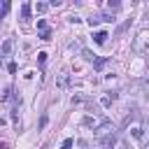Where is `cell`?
I'll return each mask as SVG.
<instances>
[{
    "label": "cell",
    "mask_w": 149,
    "mask_h": 149,
    "mask_svg": "<svg viewBox=\"0 0 149 149\" xmlns=\"http://www.w3.org/2000/svg\"><path fill=\"white\" fill-rule=\"evenodd\" d=\"M37 58H40V63H44V61H47V54H44V51H40V54H37Z\"/></svg>",
    "instance_id": "10"
},
{
    "label": "cell",
    "mask_w": 149,
    "mask_h": 149,
    "mask_svg": "<svg viewBox=\"0 0 149 149\" xmlns=\"http://www.w3.org/2000/svg\"><path fill=\"white\" fill-rule=\"evenodd\" d=\"M133 137H142V126H133Z\"/></svg>",
    "instance_id": "9"
},
{
    "label": "cell",
    "mask_w": 149,
    "mask_h": 149,
    "mask_svg": "<svg viewBox=\"0 0 149 149\" xmlns=\"http://www.w3.org/2000/svg\"><path fill=\"white\" fill-rule=\"evenodd\" d=\"M12 47H14V40H5V42H2V47H0V54H2V56H9Z\"/></svg>",
    "instance_id": "4"
},
{
    "label": "cell",
    "mask_w": 149,
    "mask_h": 149,
    "mask_svg": "<svg viewBox=\"0 0 149 149\" xmlns=\"http://www.w3.org/2000/svg\"><path fill=\"white\" fill-rule=\"evenodd\" d=\"M70 147H72V140H70V137H68V140H65V142H63V149H70Z\"/></svg>",
    "instance_id": "11"
},
{
    "label": "cell",
    "mask_w": 149,
    "mask_h": 149,
    "mask_svg": "<svg viewBox=\"0 0 149 149\" xmlns=\"http://www.w3.org/2000/svg\"><path fill=\"white\" fill-rule=\"evenodd\" d=\"M21 16H23V21H28V16H30V5H23V7H21Z\"/></svg>",
    "instance_id": "8"
},
{
    "label": "cell",
    "mask_w": 149,
    "mask_h": 149,
    "mask_svg": "<svg viewBox=\"0 0 149 149\" xmlns=\"http://www.w3.org/2000/svg\"><path fill=\"white\" fill-rule=\"evenodd\" d=\"M47 9H49V5H44V2H37V5H35V12H37V14H44Z\"/></svg>",
    "instance_id": "7"
},
{
    "label": "cell",
    "mask_w": 149,
    "mask_h": 149,
    "mask_svg": "<svg viewBox=\"0 0 149 149\" xmlns=\"http://www.w3.org/2000/svg\"><path fill=\"white\" fill-rule=\"evenodd\" d=\"M93 133H95V137H102V135H114V126H112V123H107V121H102V123H100Z\"/></svg>",
    "instance_id": "1"
},
{
    "label": "cell",
    "mask_w": 149,
    "mask_h": 149,
    "mask_svg": "<svg viewBox=\"0 0 149 149\" xmlns=\"http://www.w3.org/2000/svg\"><path fill=\"white\" fill-rule=\"evenodd\" d=\"M0 149H9V144L7 142H0Z\"/></svg>",
    "instance_id": "12"
},
{
    "label": "cell",
    "mask_w": 149,
    "mask_h": 149,
    "mask_svg": "<svg viewBox=\"0 0 149 149\" xmlns=\"http://www.w3.org/2000/svg\"><path fill=\"white\" fill-rule=\"evenodd\" d=\"M100 123H102V119H100V116H95V114H88V116H84V126H86V128H93V130H95Z\"/></svg>",
    "instance_id": "2"
},
{
    "label": "cell",
    "mask_w": 149,
    "mask_h": 149,
    "mask_svg": "<svg viewBox=\"0 0 149 149\" xmlns=\"http://www.w3.org/2000/svg\"><path fill=\"white\" fill-rule=\"evenodd\" d=\"M144 42H147V30H142L137 35V42H135V51H144Z\"/></svg>",
    "instance_id": "3"
},
{
    "label": "cell",
    "mask_w": 149,
    "mask_h": 149,
    "mask_svg": "<svg viewBox=\"0 0 149 149\" xmlns=\"http://www.w3.org/2000/svg\"><path fill=\"white\" fill-rule=\"evenodd\" d=\"M114 98H116V95H114V93H107V95H102V100H100V102H102V105H105V107H109V105H112V102H114Z\"/></svg>",
    "instance_id": "5"
},
{
    "label": "cell",
    "mask_w": 149,
    "mask_h": 149,
    "mask_svg": "<svg viewBox=\"0 0 149 149\" xmlns=\"http://www.w3.org/2000/svg\"><path fill=\"white\" fill-rule=\"evenodd\" d=\"M107 37H109V35H107L105 30H100V33H95V42H98V44H105V40H107Z\"/></svg>",
    "instance_id": "6"
}]
</instances>
